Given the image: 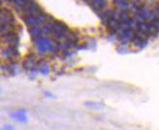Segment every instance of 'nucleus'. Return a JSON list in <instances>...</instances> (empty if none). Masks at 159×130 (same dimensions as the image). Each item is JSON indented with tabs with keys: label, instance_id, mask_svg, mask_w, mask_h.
Masks as SVG:
<instances>
[{
	"label": "nucleus",
	"instance_id": "nucleus-1",
	"mask_svg": "<svg viewBox=\"0 0 159 130\" xmlns=\"http://www.w3.org/2000/svg\"><path fill=\"white\" fill-rule=\"evenodd\" d=\"M22 13L25 15V17H38L43 12L38 4L33 1H28L23 7Z\"/></svg>",
	"mask_w": 159,
	"mask_h": 130
},
{
	"label": "nucleus",
	"instance_id": "nucleus-2",
	"mask_svg": "<svg viewBox=\"0 0 159 130\" xmlns=\"http://www.w3.org/2000/svg\"><path fill=\"white\" fill-rule=\"evenodd\" d=\"M0 19H1V24H13L15 21L13 14L5 8H2L0 12Z\"/></svg>",
	"mask_w": 159,
	"mask_h": 130
},
{
	"label": "nucleus",
	"instance_id": "nucleus-3",
	"mask_svg": "<svg viewBox=\"0 0 159 130\" xmlns=\"http://www.w3.org/2000/svg\"><path fill=\"white\" fill-rule=\"evenodd\" d=\"M69 29L68 26L65 25L63 22L60 21H55L53 23L52 26V34H57V33H68Z\"/></svg>",
	"mask_w": 159,
	"mask_h": 130
},
{
	"label": "nucleus",
	"instance_id": "nucleus-4",
	"mask_svg": "<svg viewBox=\"0 0 159 130\" xmlns=\"http://www.w3.org/2000/svg\"><path fill=\"white\" fill-rule=\"evenodd\" d=\"M91 7L92 9L95 11V12H103V9L105 8L106 6V2L105 1H98V0H94V1L91 2Z\"/></svg>",
	"mask_w": 159,
	"mask_h": 130
},
{
	"label": "nucleus",
	"instance_id": "nucleus-5",
	"mask_svg": "<svg viewBox=\"0 0 159 130\" xmlns=\"http://www.w3.org/2000/svg\"><path fill=\"white\" fill-rule=\"evenodd\" d=\"M23 20H25L26 25L30 27H34L37 24H39V20L37 17H25L23 18Z\"/></svg>",
	"mask_w": 159,
	"mask_h": 130
},
{
	"label": "nucleus",
	"instance_id": "nucleus-6",
	"mask_svg": "<svg viewBox=\"0 0 159 130\" xmlns=\"http://www.w3.org/2000/svg\"><path fill=\"white\" fill-rule=\"evenodd\" d=\"M113 12H114V10H106V11L101 12L100 13V19L104 22H107L109 19H113Z\"/></svg>",
	"mask_w": 159,
	"mask_h": 130
},
{
	"label": "nucleus",
	"instance_id": "nucleus-7",
	"mask_svg": "<svg viewBox=\"0 0 159 130\" xmlns=\"http://www.w3.org/2000/svg\"><path fill=\"white\" fill-rule=\"evenodd\" d=\"M36 67V62L35 60H32V59H26L23 63V68L27 70H33L34 68Z\"/></svg>",
	"mask_w": 159,
	"mask_h": 130
},
{
	"label": "nucleus",
	"instance_id": "nucleus-8",
	"mask_svg": "<svg viewBox=\"0 0 159 130\" xmlns=\"http://www.w3.org/2000/svg\"><path fill=\"white\" fill-rule=\"evenodd\" d=\"M114 3L117 6V8L120 9V11L127 10L128 8H130V5H131L130 2H127V1H115Z\"/></svg>",
	"mask_w": 159,
	"mask_h": 130
},
{
	"label": "nucleus",
	"instance_id": "nucleus-9",
	"mask_svg": "<svg viewBox=\"0 0 159 130\" xmlns=\"http://www.w3.org/2000/svg\"><path fill=\"white\" fill-rule=\"evenodd\" d=\"M43 32V29L40 28V27H37V26H34V27H30L29 29V33L31 34L33 38H36V37H40L39 35L41 34Z\"/></svg>",
	"mask_w": 159,
	"mask_h": 130
},
{
	"label": "nucleus",
	"instance_id": "nucleus-10",
	"mask_svg": "<svg viewBox=\"0 0 159 130\" xmlns=\"http://www.w3.org/2000/svg\"><path fill=\"white\" fill-rule=\"evenodd\" d=\"M15 119H17L18 120H20V123H25V121H26V117H25V114L23 112H17L15 113V115H12Z\"/></svg>",
	"mask_w": 159,
	"mask_h": 130
},
{
	"label": "nucleus",
	"instance_id": "nucleus-11",
	"mask_svg": "<svg viewBox=\"0 0 159 130\" xmlns=\"http://www.w3.org/2000/svg\"><path fill=\"white\" fill-rule=\"evenodd\" d=\"M39 70L41 71L43 74H48V73H49V67H48L47 65H46V66L40 68V69H39Z\"/></svg>",
	"mask_w": 159,
	"mask_h": 130
},
{
	"label": "nucleus",
	"instance_id": "nucleus-12",
	"mask_svg": "<svg viewBox=\"0 0 159 130\" xmlns=\"http://www.w3.org/2000/svg\"><path fill=\"white\" fill-rule=\"evenodd\" d=\"M152 23H153V25L156 27V29L159 31V18H157L155 20H153V21H152Z\"/></svg>",
	"mask_w": 159,
	"mask_h": 130
},
{
	"label": "nucleus",
	"instance_id": "nucleus-13",
	"mask_svg": "<svg viewBox=\"0 0 159 130\" xmlns=\"http://www.w3.org/2000/svg\"><path fill=\"white\" fill-rule=\"evenodd\" d=\"M154 13L157 15V17H159V3L155 5V8H154Z\"/></svg>",
	"mask_w": 159,
	"mask_h": 130
}]
</instances>
